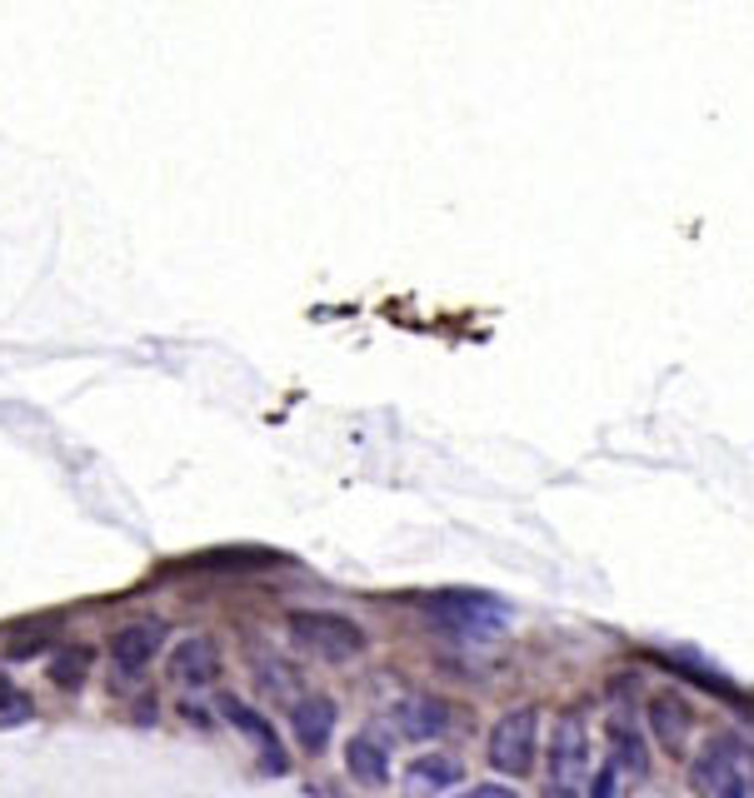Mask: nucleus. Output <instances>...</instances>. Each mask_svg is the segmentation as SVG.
Here are the masks:
<instances>
[{
    "label": "nucleus",
    "instance_id": "2eb2a0df",
    "mask_svg": "<svg viewBox=\"0 0 754 798\" xmlns=\"http://www.w3.org/2000/svg\"><path fill=\"white\" fill-rule=\"evenodd\" d=\"M85 674H91V648H61V654L51 658V684L75 688Z\"/></svg>",
    "mask_w": 754,
    "mask_h": 798
},
{
    "label": "nucleus",
    "instance_id": "412c9836",
    "mask_svg": "<svg viewBox=\"0 0 754 798\" xmlns=\"http://www.w3.org/2000/svg\"><path fill=\"white\" fill-rule=\"evenodd\" d=\"M750 764H754V754H750ZM750 798H754V774H750Z\"/></svg>",
    "mask_w": 754,
    "mask_h": 798
},
{
    "label": "nucleus",
    "instance_id": "4468645a",
    "mask_svg": "<svg viewBox=\"0 0 754 798\" xmlns=\"http://www.w3.org/2000/svg\"><path fill=\"white\" fill-rule=\"evenodd\" d=\"M604 738H610V764L620 768V774H644V768H650V754H644V738L634 724L614 718V724L604 728Z\"/></svg>",
    "mask_w": 754,
    "mask_h": 798
},
{
    "label": "nucleus",
    "instance_id": "6ab92c4d",
    "mask_svg": "<svg viewBox=\"0 0 754 798\" xmlns=\"http://www.w3.org/2000/svg\"><path fill=\"white\" fill-rule=\"evenodd\" d=\"M185 718H191V724H211V714H205V708H195V704H185Z\"/></svg>",
    "mask_w": 754,
    "mask_h": 798
},
{
    "label": "nucleus",
    "instance_id": "a211bd4d",
    "mask_svg": "<svg viewBox=\"0 0 754 798\" xmlns=\"http://www.w3.org/2000/svg\"><path fill=\"white\" fill-rule=\"evenodd\" d=\"M460 798H520L510 784H480V788H465Z\"/></svg>",
    "mask_w": 754,
    "mask_h": 798
},
{
    "label": "nucleus",
    "instance_id": "aec40b11",
    "mask_svg": "<svg viewBox=\"0 0 754 798\" xmlns=\"http://www.w3.org/2000/svg\"><path fill=\"white\" fill-rule=\"evenodd\" d=\"M11 704V684H6V674H0V708Z\"/></svg>",
    "mask_w": 754,
    "mask_h": 798
},
{
    "label": "nucleus",
    "instance_id": "f03ea898",
    "mask_svg": "<svg viewBox=\"0 0 754 798\" xmlns=\"http://www.w3.org/2000/svg\"><path fill=\"white\" fill-rule=\"evenodd\" d=\"M285 628H291V644H300L305 654H320L325 664H350L365 654V628L335 608H295Z\"/></svg>",
    "mask_w": 754,
    "mask_h": 798
},
{
    "label": "nucleus",
    "instance_id": "9d476101",
    "mask_svg": "<svg viewBox=\"0 0 754 798\" xmlns=\"http://www.w3.org/2000/svg\"><path fill=\"white\" fill-rule=\"evenodd\" d=\"M390 714H395V728H400L405 738H415V744L440 738L445 728H450V708H445L435 694H405Z\"/></svg>",
    "mask_w": 754,
    "mask_h": 798
},
{
    "label": "nucleus",
    "instance_id": "20e7f679",
    "mask_svg": "<svg viewBox=\"0 0 754 798\" xmlns=\"http://www.w3.org/2000/svg\"><path fill=\"white\" fill-rule=\"evenodd\" d=\"M744 754H750V748H744L740 738H730V734L714 738V744L690 764L694 794L700 798H750V778H744V764H740Z\"/></svg>",
    "mask_w": 754,
    "mask_h": 798
},
{
    "label": "nucleus",
    "instance_id": "f257e3e1",
    "mask_svg": "<svg viewBox=\"0 0 754 798\" xmlns=\"http://www.w3.org/2000/svg\"><path fill=\"white\" fill-rule=\"evenodd\" d=\"M425 614L455 638H495L510 628V604L500 594H480V589H445L425 604Z\"/></svg>",
    "mask_w": 754,
    "mask_h": 798
},
{
    "label": "nucleus",
    "instance_id": "ddd939ff",
    "mask_svg": "<svg viewBox=\"0 0 754 798\" xmlns=\"http://www.w3.org/2000/svg\"><path fill=\"white\" fill-rule=\"evenodd\" d=\"M345 764H350V778L365 788H385L390 784V754L375 734H355L350 748H345Z\"/></svg>",
    "mask_w": 754,
    "mask_h": 798
},
{
    "label": "nucleus",
    "instance_id": "423d86ee",
    "mask_svg": "<svg viewBox=\"0 0 754 798\" xmlns=\"http://www.w3.org/2000/svg\"><path fill=\"white\" fill-rule=\"evenodd\" d=\"M221 714L231 718V724L241 728L255 748H261V768H265V774H285V768H291V758H285V748H281V734L271 728V718H265V714H255L251 704H241V698H231V694L221 698Z\"/></svg>",
    "mask_w": 754,
    "mask_h": 798
},
{
    "label": "nucleus",
    "instance_id": "7ed1b4c3",
    "mask_svg": "<svg viewBox=\"0 0 754 798\" xmlns=\"http://www.w3.org/2000/svg\"><path fill=\"white\" fill-rule=\"evenodd\" d=\"M490 768L505 778H524L534 768V754H540V714L534 708H514L505 714L500 724L490 728Z\"/></svg>",
    "mask_w": 754,
    "mask_h": 798
},
{
    "label": "nucleus",
    "instance_id": "1a4fd4ad",
    "mask_svg": "<svg viewBox=\"0 0 754 798\" xmlns=\"http://www.w3.org/2000/svg\"><path fill=\"white\" fill-rule=\"evenodd\" d=\"M291 728L300 738L305 754H325L330 748V734H335V698L325 694H305L291 704Z\"/></svg>",
    "mask_w": 754,
    "mask_h": 798
},
{
    "label": "nucleus",
    "instance_id": "9b49d317",
    "mask_svg": "<svg viewBox=\"0 0 754 798\" xmlns=\"http://www.w3.org/2000/svg\"><path fill=\"white\" fill-rule=\"evenodd\" d=\"M400 784H405V794L410 798H440L445 788L460 784V764L445 758V754H425V758H415V764H405Z\"/></svg>",
    "mask_w": 754,
    "mask_h": 798
},
{
    "label": "nucleus",
    "instance_id": "6e6552de",
    "mask_svg": "<svg viewBox=\"0 0 754 798\" xmlns=\"http://www.w3.org/2000/svg\"><path fill=\"white\" fill-rule=\"evenodd\" d=\"M165 644V628L151 624V618H141V624H125L121 634L111 638V658H115V678H135L151 668V658L161 654Z\"/></svg>",
    "mask_w": 754,
    "mask_h": 798
},
{
    "label": "nucleus",
    "instance_id": "dca6fc26",
    "mask_svg": "<svg viewBox=\"0 0 754 798\" xmlns=\"http://www.w3.org/2000/svg\"><path fill=\"white\" fill-rule=\"evenodd\" d=\"M590 798H620V768L604 764L600 774H594V784H590Z\"/></svg>",
    "mask_w": 754,
    "mask_h": 798
},
{
    "label": "nucleus",
    "instance_id": "f3484780",
    "mask_svg": "<svg viewBox=\"0 0 754 798\" xmlns=\"http://www.w3.org/2000/svg\"><path fill=\"white\" fill-rule=\"evenodd\" d=\"M261 678H265V688H275V694L295 684V674H291V668H285V664H281V668H275V664H261Z\"/></svg>",
    "mask_w": 754,
    "mask_h": 798
},
{
    "label": "nucleus",
    "instance_id": "39448f33",
    "mask_svg": "<svg viewBox=\"0 0 754 798\" xmlns=\"http://www.w3.org/2000/svg\"><path fill=\"white\" fill-rule=\"evenodd\" d=\"M584 768H590V728L584 718H560L550 734V794L544 798H580Z\"/></svg>",
    "mask_w": 754,
    "mask_h": 798
},
{
    "label": "nucleus",
    "instance_id": "f8f14e48",
    "mask_svg": "<svg viewBox=\"0 0 754 798\" xmlns=\"http://www.w3.org/2000/svg\"><path fill=\"white\" fill-rule=\"evenodd\" d=\"M644 718H650V734L660 738L670 754H680L684 738H690V708L680 704V694H654L644 704Z\"/></svg>",
    "mask_w": 754,
    "mask_h": 798
},
{
    "label": "nucleus",
    "instance_id": "0eeeda50",
    "mask_svg": "<svg viewBox=\"0 0 754 798\" xmlns=\"http://www.w3.org/2000/svg\"><path fill=\"white\" fill-rule=\"evenodd\" d=\"M165 668H171L175 684L205 688V684H215V674H221V648H215V638H205V634H185L181 644L171 648Z\"/></svg>",
    "mask_w": 754,
    "mask_h": 798
}]
</instances>
